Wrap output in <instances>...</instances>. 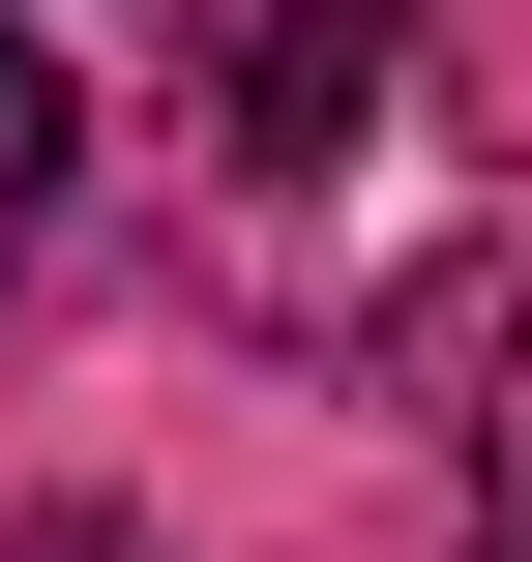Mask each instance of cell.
I'll use <instances>...</instances> for the list:
<instances>
[{"label":"cell","mask_w":532,"mask_h":562,"mask_svg":"<svg viewBox=\"0 0 532 562\" xmlns=\"http://www.w3.org/2000/svg\"><path fill=\"white\" fill-rule=\"evenodd\" d=\"M474 562H532V326H503V385H474Z\"/></svg>","instance_id":"3"},{"label":"cell","mask_w":532,"mask_h":562,"mask_svg":"<svg viewBox=\"0 0 532 562\" xmlns=\"http://www.w3.org/2000/svg\"><path fill=\"white\" fill-rule=\"evenodd\" d=\"M59 178H89V89L0 30V267H59Z\"/></svg>","instance_id":"2"},{"label":"cell","mask_w":532,"mask_h":562,"mask_svg":"<svg viewBox=\"0 0 532 562\" xmlns=\"http://www.w3.org/2000/svg\"><path fill=\"white\" fill-rule=\"evenodd\" d=\"M178 267H207V326L385 385L415 296H444V30L415 0H207V59H178Z\"/></svg>","instance_id":"1"}]
</instances>
